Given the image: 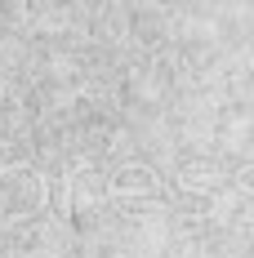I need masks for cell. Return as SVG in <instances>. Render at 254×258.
I'll list each match as a JSON object with an SVG mask.
<instances>
[{"label":"cell","mask_w":254,"mask_h":258,"mask_svg":"<svg viewBox=\"0 0 254 258\" xmlns=\"http://www.w3.org/2000/svg\"><path fill=\"white\" fill-rule=\"evenodd\" d=\"M67 196H72V209H76V214L98 209L103 201H112V196H107V182H103L94 169H76V174H72V187H67Z\"/></svg>","instance_id":"cell-3"},{"label":"cell","mask_w":254,"mask_h":258,"mask_svg":"<svg viewBox=\"0 0 254 258\" xmlns=\"http://www.w3.org/2000/svg\"><path fill=\"white\" fill-rule=\"evenodd\" d=\"M49 201L45 191V178L27 165H9L0 169V223H23V218H36Z\"/></svg>","instance_id":"cell-1"},{"label":"cell","mask_w":254,"mask_h":258,"mask_svg":"<svg viewBox=\"0 0 254 258\" xmlns=\"http://www.w3.org/2000/svg\"><path fill=\"white\" fill-rule=\"evenodd\" d=\"M107 196L125 209H161L165 205V187H161V178L147 165H125L116 178L107 182Z\"/></svg>","instance_id":"cell-2"}]
</instances>
